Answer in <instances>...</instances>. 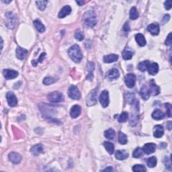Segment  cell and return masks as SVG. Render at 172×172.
I'll use <instances>...</instances> for the list:
<instances>
[{
    "mask_svg": "<svg viewBox=\"0 0 172 172\" xmlns=\"http://www.w3.org/2000/svg\"><path fill=\"white\" fill-rule=\"evenodd\" d=\"M165 165L166 166V168H168L169 169H171V159L169 157H165Z\"/></svg>",
    "mask_w": 172,
    "mask_h": 172,
    "instance_id": "44",
    "label": "cell"
},
{
    "mask_svg": "<svg viewBox=\"0 0 172 172\" xmlns=\"http://www.w3.org/2000/svg\"><path fill=\"white\" fill-rule=\"evenodd\" d=\"M148 72L150 75H156L159 71V65L158 64L156 63H153L150 64L148 67Z\"/></svg>",
    "mask_w": 172,
    "mask_h": 172,
    "instance_id": "25",
    "label": "cell"
},
{
    "mask_svg": "<svg viewBox=\"0 0 172 172\" xmlns=\"http://www.w3.org/2000/svg\"><path fill=\"white\" fill-rule=\"evenodd\" d=\"M97 95H98V89L96 88L92 90L90 93L88 94L87 98H86V103L89 106H94L97 103Z\"/></svg>",
    "mask_w": 172,
    "mask_h": 172,
    "instance_id": "5",
    "label": "cell"
},
{
    "mask_svg": "<svg viewBox=\"0 0 172 172\" xmlns=\"http://www.w3.org/2000/svg\"><path fill=\"white\" fill-rule=\"evenodd\" d=\"M68 54L69 57L75 63H79L82 59V52L80 47L77 45H74L70 47V49L68 50Z\"/></svg>",
    "mask_w": 172,
    "mask_h": 172,
    "instance_id": "2",
    "label": "cell"
},
{
    "mask_svg": "<svg viewBox=\"0 0 172 172\" xmlns=\"http://www.w3.org/2000/svg\"><path fill=\"white\" fill-rule=\"evenodd\" d=\"M120 76V72L118 69H112L106 73V77L108 80L112 81L118 79Z\"/></svg>",
    "mask_w": 172,
    "mask_h": 172,
    "instance_id": "13",
    "label": "cell"
},
{
    "mask_svg": "<svg viewBox=\"0 0 172 172\" xmlns=\"http://www.w3.org/2000/svg\"><path fill=\"white\" fill-rule=\"evenodd\" d=\"M118 55L116 54H111L104 56V61L106 63H110L116 61L118 59Z\"/></svg>",
    "mask_w": 172,
    "mask_h": 172,
    "instance_id": "24",
    "label": "cell"
},
{
    "mask_svg": "<svg viewBox=\"0 0 172 172\" xmlns=\"http://www.w3.org/2000/svg\"><path fill=\"white\" fill-rule=\"evenodd\" d=\"M143 153H144V151L143 150H142V149L138 147L134 151L133 156L134 158H140V157H141L142 156Z\"/></svg>",
    "mask_w": 172,
    "mask_h": 172,
    "instance_id": "36",
    "label": "cell"
},
{
    "mask_svg": "<svg viewBox=\"0 0 172 172\" xmlns=\"http://www.w3.org/2000/svg\"><path fill=\"white\" fill-rule=\"evenodd\" d=\"M118 140L121 144H125L127 143V137L125 134L122 132H119L118 136Z\"/></svg>",
    "mask_w": 172,
    "mask_h": 172,
    "instance_id": "33",
    "label": "cell"
},
{
    "mask_svg": "<svg viewBox=\"0 0 172 172\" xmlns=\"http://www.w3.org/2000/svg\"><path fill=\"white\" fill-rule=\"evenodd\" d=\"M81 108L78 105H75L71 108L70 110V115L72 118H76L81 114Z\"/></svg>",
    "mask_w": 172,
    "mask_h": 172,
    "instance_id": "16",
    "label": "cell"
},
{
    "mask_svg": "<svg viewBox=\"0 0 172 172\" xmlns=\"http://www.w3.org/2000/svg\"><path fill=\"white\" fill-rule=\"evenodd\" d=\"M165 106L166 107L167 116L171 117V105L169 103H166L165 104Z\"/></svg>",
    "mask_w": 172,
    "mask_h": 172,
    "instance_id": "45",
    "label": "cell"
},
{
    "mask_svg": "<svg viewBox=\"0 0 172 172\" xmlns=\"http://www.w3.org/2000/svg\"><path fill=\"white\" fill-rule=\"evenodd\" d=\"M152 118L157 120H162L165 118V114L159 109H156L152 113Z\"/></svg>",
    "mask_w": 172,
    "mask_h": 172,
    "instance_id": "23",
    "label": "cell"
},
{
    "mask_svg": "<svg viewBox=\"0 0 172 172\" xmlns=\"http://www.w3.org/2000/svg\"><path fill=\"white\" fill-rule=\"evenodd\" d=\"M63 95L58 92H53L48 94L47 99L52 103H58L63 100Z\"/></svg>",
    "mask_w": 172,
    "mask_h": 172,
    "instance_id": "4",
    "label": "cell"
},
{
    "mask_svg": "<svg viewBox=\"0 0 172 172\" xmlns=\"http://www.w3.org/2000/svg\"><path fill=\"white\" fill-rule=\"evenodd\" d=\"M127 102L129 104H133L135 102V96L133 94H129L127 96Z\"/></svg>",
    "mask_w": 172,
    "mask_h": 172,
    "instance_id": "43",
    "label": "cell"
},
{
    "mask_svg": "<svg viewBox=\"0 0 172 172\" xmlns=\"http://www.w3.org/2000/svg\"><path fill=\"white\" fill-rule=\"evenodd\" d=\"M164 6H165V9H166L167 10H170L171 8V6H172L171 0H167V1H165V3H164Z\"/></svg>",
    "mask_w": 172,
    "mask_h": 172,
    "instance_id": "47",
    "label": "cell"
},
{
    "mask_svg": "<svg viewBox=\"0 0 172 172\" xmlns=\"http://www.w3.org/2000/svg\"><path fill=\"white\" fill-rule=\"evenodd\" d=\"M138 17V13L137 10V8L135 7H133L131 9L130 11V18L131 20H136Z\"/></svg>",
    "mask_w": 172,
    "mask_h": 172,
    "instance_id": "35",
    "label": "cell"
},
{
    "mask_svg": "<svg viewBox=\"0 0 172 172\" xmlns=\"http://www.w3.org/2000/svg\"><path fill=\"white\" fill-rule=\"evenodd\" d=\"M123 30H125V32H129V31H130V25L128 22H126L125 25H124Z\"/></svg>",
    "mask_w": 172,
    "mask_h": 172,
    "instance_id": "48",
    "label": "cell"
},
{
    "mask_svg": "<svg viewBox=\"0 0 172 172\" xmlns=\"http://www.w3.org/2000/svg\"><path fill=\"white\" fill-rule=\"evenodd\" d=\"M1 51H2V49H3V40H2V39H1Z\"/></svg>",
    "mask_w": 172,
    "mask_h": 172,
    "instance_id": "53",
    "label": "cell"
},
{
    "mask_svg": "<svg viewBox=\"0 0 172 172\" xmlns=\"http://www.w3.org/2000/svg\"><path fill=\"white\" fill-rule=\"evenodd\" d=\"M128 117H129L128 113L127 112H123L121 114L120 117L118 118V120L119 122H125L128 120Z\"/></svg>",
    "mask_w": 172,
    "mask_h": 172,
    "instance_id": "40",
    "label": "cell"
},
{
    "mask_svg": "<svg viewBox=\"0 0 172 172\" xmlns=\"http://www.w3.org/2000/svg\"><path fill=\"white\" fill-rule=\"evenodd\" d=\"M6 18L5 24L8 28H14L16 26V25L17 24V16L14 14L13 12H8V13H6Z\"/></svg>",
    "mask_w": 172,
    "mask_h": 172,
    "instance_id": "3",
    "label": "cell"
},
{
    "mask_svg": "<svg viewBox=\"0 0 172 172\" xmlns=\"http://www.w3.org/2000/svg\"><path fill=\"white\" fill-rule=\"evenodd\" d=\"M171 43H172V41H171V33L170 32L168 35V36L167 37V39L166 41L165 42V44L167 46H171Z\"/></svg>",
    "mask_w": 172,
    "mask_h": 172,
    "instance_id": "46",
    "label": "cell"
},
{
    "mask_svg": "<svg viewBox=\"0 0 172 172\" xmlns=\"http://www.w3.org/2000/svg\"><path fill=\"white\" fill-rule=\"evenodd\" d=\"M167 128L168 129L169 131H171V121H169L167 124Z\"/></svg>",
    "mask_w": 172,
    "mask_h": 172,
    "instance_id": "50",
    "label": "cell"
},
{
    "mask_svg": "<svg viewBox=\"0 0 172 172\" xmlns=\"http://www.w3.org/2000/svg\"><path fill=\"white\" fill-rule=\"evenodd\" d=\"M46 56V53L45 52H43V53H42L41 54V56H40V57L39 58V59H38L37 61H32V64L34 66H36V65L39 63H42L43 61L44 58H45Z\"/></svg>",
    "mask_w": 172,
    "mask_h": 172,
    "instance_id": "42",
    "label": "cell"
},
{
    "mask_svg": "<svg viewBox=\"0 0 172 172\" xmlns=\"http://www.w3.org/2000/svg\"><path fill=\"white\" fill-rule=\"evenodd\" d=\"M68 95L73 100H79L81 98V93L78 87L75 85H71L69 88Z\"/></svg>",
    "mask_w": 172,
    "mask_h": 172,
    "instance_id": "6",
    "label": "cell"
},
{
    "mask_svg": "<svg viewBox=\"0 0 172 172\" xmlns=\"http://www.w3.org/2000/svg\"><path fill=\"white\" fill-rule=\"evenodd\" d=\"M104 136L109 140H114L115 136H116V133L112 129H109L104 132Z\"/></svg>",
    "mask_w": 172,
    "mask_h": 172,
    "instance_id": "29",
    "label": "cell"
},
{
    "mask_svg": "<svg viewBox=\"0 0 172 172\" xmlns=\"http://www.w3.org/2000/svg\"><path fill=\"white\" fill-rule=\"evenodd\" d=\"M97 23L96 15L93 10L86 12L83 15V24L87 28H93Z\"/></svg>",
    "mask_w": 172,
    "mask_h": 172,
    "instance_id": "1",
    "label": "cell"
},
{
    "mask_svg": "<svg viewBox=\"0 0 172 172\" xmlns=\"http://www.w3.org/2000/svg\"><path fill=\"white\" fill-rule=\"evenodd\" d=\"M147 165L149 167H155L157 163V158L155 157H150L147 161Z\"/></svg>",
    "mask_w": 172,
    "mask_h": 172,
    "instance_id": "34",
    "label": "cell"
},
{
    "mask_svg": "<svg viewBox=\"0 0 172 172\" xmlns=\"http://www.w3.org/2000/svg\"><path fill=\"white\" fill-rule=\"evenodd\" d=\"M48 3L47 1H36V3L37 7L39 8V10H41V11L45 10L46 7H47V4Z\"/></svg>",
    "mask_w": 172,
    "mask_h": 172,
    "instance_id": "38",
    "label": "cell"
},
{
    "mask_svg": "<svg viewBox=\"0 0 172 172\" xmlns=\"http://www.w3.org/2000/svg\"><path fill=\"white\" fill-rule=\"evenodd\" d=\"M100 104L103 108H106L109 105V93L107 90H104L100 96Z\"/></svg>",
    "mask_w": 172,
    "mask_h": 172,
    "instance_id": "7",
    "label": "cell"
},
{
    "mask_svg": "<svg viewBox=\"0 0 172 172\" xmlns=\"http://www.w3.org/2000/svg\"><path fill=\"white\" fill-rule=\"evenodd\" d=\"M140 94L142 100H147L150 97V92L146 86L143 85L140 90Z\"/></svg>",
    "mask_w": 172,
    "mask_h": 172,
    "instance_id": "26",
    "label": "cell"
},
{
    "mask_svg": "<svg viewBox=\"0 0 172 172\" xmlns=\"http://www.w3.org/2000/svg\"><path fill=\"white\" fill-rule=\"evenodd\" d=\"M155 149H156V144L155 143H152V142H149V143L145 144L142 148L144 153L147 155L154 153Z\"/></svg>",
    "mask_w": 172,
    "mask_h": 172,
    "instance_id": "14",
    "label": "cell"
},
{
    "mask_svg": "<svg viewBox=\"0 0 172 172\" xmlns=\"http://www.w3.org/2000/svg\"><path fill=\"white\" fill-rule=\"evenodd\" d=\"M133 170L135 171H146V167L142 165H135L133 167Z\"/></svg>",
    "mask_w": 172,
    "mask_h": 172,
    "instance_id": "41",
    "label": "cell"
},
{
    "mask_svg": "<svg viewBox=\"0 0 172 172\" xmlns=\"http://www.w3.org/2000/svg\"><path fill=\"white\" fill-rule=\"evenodd\" d=\"M34 25L36 30L39 32L43 33L45 31V27L40 20H36L34 21Z\"/></svg>",
    "mask_w": 172,
    "mask_h": 172,
    "instance_id": "28",
    "label": "cell"
},
{
    "mask_svg": "<svg viewBox=\"0 0 172 172\" xmlns=\"http://www.w3.org/2000/svg\"><path fill=\"white\" fill-rule=\"evenodd\" d=\"M169 18H170V16H169V14H167V15H165L164 19H163V21H165V22H168Z\"/></svg>",
    "mask_w": 172,
    "mask_h": 172,
    "instance_id": "49",
    "label": "cell"
},
{
    "mask_svg": "<svg viewBox=\"0 0 172 172\" xmlns=\"http://www.w3.org/2000/svg\"><path fill=\"white\" fill-rule=\"evenodd\" d=\"M135 40L137 44L140 47H144L146 45L145 38L142 34H137L135 36Z\"/></svg>",
    "mask_w": 172,
    "mask_h": 172,
    "instance_id": "27",
    "label": "cell"
},
{
    "mask_svg": "<svg viewBox=\"0 0 172 172\" xmlns=\"http://www.w3.org/2000/svg\"><path fill=\"white\" fill-rule=\"evenodd\" d=\"M74 36L75 39L79 41H81L84 39V34H83V32L81 30H79V29L75 31Z\"/></svg>",
    "mask_w": 172,
    "mask_h": 172,
    "instance_id": "37",
    "label": "cell"
},
{
    "mask_svg": "<svg viewBox=\"0 0 172 172\" xmlns=\"http://www.w3.org/2000/svg\"><path fill=\"white\" fill-rule=\"evenodd\" d=\"M134 52L131 51H129V50L125 49V51L122 52V58L124 60H130L131 59L132 57L133 56Z\"/></svg>",
    "mask_w": 172,
    "mask_h": 172,
    "instance_id": "32",
    "label": "cell"
},
{
    "mask_svg": "<svg viewBox=\"0 0 172 172\" xmlns=\"http://www.w3.org/2000/svg\"><path fill=\"white\" fill-rule=\"evenodd\" d=\"M28 52L26 49H23V48L18 47L17 49H16V56H17L18 59L23 60L24 59L25 57L26 56Z\"/></svg>",
    "mask_w": 172,
    "mask_h": 172,
    "instance_id": "20",
    "label": "cell"
},
{
    "mask_svg": "<svg viewBox=\"0 0 172 172\" xmlns=\"http://www.w3.org/2000/svg\"><path fill=\"white\" fill-rule=\"evenodd\" d=\"M147 30L153 36L158 35L159 33V31H160V29H159V27L158 25L155 24H151L149 25L147 27Z\"/></svg>",
    "mask_w": 172,
    "mask_h": 172,
    "instance_id": "22",
    "label": "cell"
},
{
    "mask_svg": "<svg viewBox=\"0 0 172 172\" xmlns=\"http://www.w3.org/2000/svg\"><path fill=\"white\" fill-rule=\"evenodd\" d=\"M11 1H3V0H2V2H3V3H9Z\"/></svg>",
    "mask_w": 172,
    "mask_h": 172,
    "instance_id": "54",
    "label": "cell"
},
{
    "mask_svg": "<svg viewBox=\"0 0 172 172\" xmlns=\"http://www.w3.org/2000/svg\"><path fill=\"white\" fill-rule=\"evenodd\" d=\"M71 8L69 6H65L61 10L59 13H58V18H63L66 17L67 16L69 15L71 13Z\"/></svg>",
    "mask_w": 172,
    "mask_h": 172,
    "instance_id": "17",
    "label": "cell"
},
{
    "mask_svg": "<svg viewBox=\"0 0 172 172\" xmlns=\"http://www.w3.org/2000/svg\"><path fill=\"white\" fill-rule=\"evenodd\" d=\"M76 2L77 3H78L79 6H82L83 4H84V1H77Z\"/></svg>",
    "mask_w": 172,
    "mask_h": 172,
    "instance_id": "52",
    "label": "cell"
},
{
    "mask_svg": "<svg viewBox=\"0 0 172 172\" xmlns=\"http://www.w3.org/2000/svg\"><path fill=\"white\" fill-rule=\"evenodd\" d=\"M8 159L14 164H18L22 160V156L16 152H12L8 155Z\"/></svg>",
    "mask_w": 172,
    "mask_h": 172,
    "instance_id": "12",
    "label": "cell"
},
{
    "mask_svg": "<svg viewBox=\"0 0 172 172\" xmlns=\"http://www.w3.org/2000/svg\"><path fill=\"white\" fill-rule=\"evenodd\" d=\"M104 146L106 148L107 151L109 153V154L112 155L114 151V146L112 142L106 141L104 142Z\"/></svg>",
    "mask_w": 172,
    "mask_h": 172,
    "instance_id": "30",
    "label": "cell"
},
{
    "mask_svg": "<svg viewBox=\"0 0 172 172\" xmlns=\"http://www.w3.org/2000/svg\"><path fill=\"white\" fill-rule=\"evenodd\" d=\"M164 134V130L161 125H156L154 127L153 135L156 138H161Z\"/></svg>",
    "mask_w": 172,
    "mask_h": 172,
    "instance_id": "21",
    "label": "cell"
},
{
    "mask_svg": "<svg viewBox=\"0 0 172 172\" xmlns=\"http://www.w3.org/2000/svg\"><path fill=\"white\" fill-rule=\"evenodd\" d=\"M129 153L125 150H118L115 153V157L118 160H125L129 157Z\"/></svg>",
    "mask_w": 172,
    "mask_h": 172,
    "instance_id": "19",
    "label": "cell"
},
{
    "mask_svg": "<svg viewBox=\"0 0 172 172\" xmlns=\"http://www.w3.org/2000/svg\"><path fill=\"white\" fill-rule=\"evenodd\" d=\"M94 68H95V65H94V63L89 61L87 63V66H86V69H87V75L86 77V79L87 80L92 81L94 78Z\"/></svg>",
    "mask_w": 172,
    "mask_h": 172,
    "instance_id": "10",
    "label": "cell"
},
{
    "mask_svg": "<svg viewBox=\"0 0 172 172\" xmlns=\"http://www.w3.org/2000/svg\"><path fill=\"white\" fill-rule=\"evenodd\" d=\"M6 98H7L8 103L9 104L10 106L11 107H14L16 106L18 104V99L16 98L13 92H8L7 94H6Z\"/></svg>",
    "mask_w": 172,
    "mask_h": 172,
    "instance_id": "8",
    "label": "cell"
},
{
    "mask_svg": "<svg viewBox=\"0 0 172 172\" xmlns=\"http://www.w3.org/2000/svg\"><path fill=\"white\" fill-rule=\"evenodd\" d=\"M56 81V79L52 77H47L43 79V83L45 85H51Z\"/></svg>",
    "mask_w": 172,
    "mask_h": 172,
    "instance_id": "39",
    "label": "cell"
},
{
    "mask_svg": "<svg viewBox=\"0 0 172 172\" xmlns=\"http://www.w3.org/2000/svg\"><path fill=\"white\" fill-rule=\"evenodd\" d=\"M3 75L6 79H15L18 76V73L12 69H4Z\"/></svg>",
    "mask_w": 172,
    "mask_h": 172,
    "instance_id": "11",
    "label": "cell"
},
{
    "mask_svg": "<svg viewBox=\"0 0 172 172\" xmlns=\"http://www.w3.org/2000/svg\"><path fill=\"white\" fill-rule=\"evenodd\" d=\"M103 171H114V169H113L112 167H108V168L104 169Z\"/></svg>",
    "mask_w": 172,
    "mask_h": 172,
    "instance_id": "51",
    "label": "cell"
},
{
    "mask_svg": "<svg viewBox=\"0 0 172 172\" xmlns=\"http://www.w3.org/2000/svg\"><path fill=\"white\" fill-rule=\"evenodd\" d=\"M150 65V62L149 61H144L140 62L139 64L138 65V69L141 71H145L147 70L148 67Z\"/></svg>",
    "mask_w": 172,
    "mask_h": 172,
    "instance_id": "31",
    "label": "cell"
},
{
    "mask_svg": "<svg viewBox=\"0 0 172 172\" xmlns=\"http://www.w3.org/2000/svg\"><path fill=\"white\" fill-rule=\"evenodd\" d=\"M44 149L41 144H35L31 148V153L34 155V156H39L40 154L43 153Z\"/></svg>",
    "mask_w": 172,
    "mask_h": 172,
    "instance_id": "18",
    "label": "cell"
},
{
    "mask_svg": "<svg viewBox=\"0 0 172 172\" xmlns=\"http://www.w3.org/2000/svg\"><path fill=\"white\" fill-rule=\"evenodd\" d=\"M150 94H152L153 96H157L160 94V88L156 83H155L153 79L151 80L150 81Z\"/></svg>",
    "mask_w": 172,
    "mask_h": 172,
    "instance_id": "15",
    "label": "cell"
},
{
    "mask_svg": "<svg viewBox=\"0 0 172 172\" xmlns=\"http://www.w3.org/2000/svg\"><path fill=\"white\" fill-rule=\"evenodd\" d=\"M136 76L133 73H128L125 77V83L128 87L133 88L135 85Z\"/></svg>",
    "mask_w": 172,
    "mask_h": 172,
    "instance_id": "9",
    "label": "cell"
}]
</instances>
